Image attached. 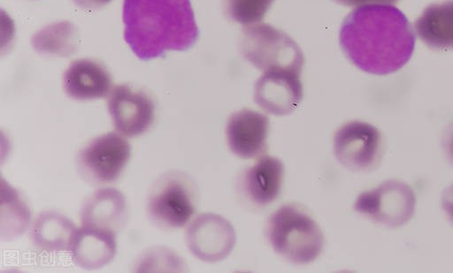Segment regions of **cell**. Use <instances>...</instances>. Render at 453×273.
<instances>
[{
  "mask_svg": "<svg viewBox=\"0 0 453 273\" xmlns=\"http://www.w3.org/2000/svg\"><path fill=\"white\" fill-rule=\"evenodd\" d=\"M301 72L289 69L263 72L255 84V102L272 115L291 114L297 109L303 95Z\"/></svg>",
  "mask_w": 453,
  "mask_h": 273,
  "instance_id": "11",
  "label": "cell"
},
{
  "mask_svg": "<svg viewBox=\"0 0 453 273\" xmlns=\"http://www.w3.org/2000/svg\"><path fill=\"white\" fill-rule=\"evenodd\" d=\"M127 216L126 198L112 187L101 188L91 193L81 210L82 226L105 229L115 233L124 224Z\"/></svg>",
  "mask_w": 453,
  "mask_h": 273,
  "instance_id": "16",
  "label": "cell"
},
{
  "mask_svg": "<svg viewBox=\"0 0 453 273\" xmlns=\"http://www.w3.org/2000/svg\"><path fill=\"white\" fill-rule=\"evenodd\" d=\"M441 207L449 221L453 224V184L443 191Z\"/></svg>",
  "mask_w": 453,
  "mask_h": 273,
  "instance_id": "22",
  "label": "cell"
},
{
  "mask_svg": "<svg viewBox=\"0 0 453 273\" xmlns=\"http://www.w3.org/2000/svg\"><path fill=\"white\" fill-rule=\"evenodd\" d=\"M130 153V144L124 135L110 132L92 139L80 150L78 169L88 182L110 183L119 177Z\"/></svg>",
  "mask_w": 453,
  "mask_h": 273,
  "instance_id": "6",
  "label": "cell"
},
{
  "mask_svg": "<svg viewBox=\"0 0 453 273\" xmlns=\"http://www.w3.org/2000/svg\"><path fill=\"white\" fill-rule=\"evenodd\" d=\"M446 154L451 163H453V128L446 135L445 140Z\"/></svg>",
  "mask_w": 453,
  "mask_h": 273,
  "instance_id": "25",
  "label": "cell"
},
{
  "mask_svg": "<svg viewBox=\"0 0 453 273\" xmlns=\"http://www.w3.org/2000/svg\"><path fill=\"white\" fill-rule=\"evenodd\" d=\"M115 234L110 230L81 225L69 249L73 262L84 269H97L108 264L116 254Z\"/></svg>",
  "mask_w": 453,
  "mask_h": 273,
  "instance_id": "15",
  "label": "cell"
},
{
  "mask_svg": "<svg viewBox=\"0 0 453 273\" xmlns=\"http://www.w3.org/2000/svg\"><path fill=\"white\" fill-rule=\"evenodd\" d=\"M415 205V194L406 183L388 180L360 193L354 209L375 223L398 227L412 217Z\"/></svg>",
  "mask_w": 453,
  "mask_h": 273,
  "instance_id": "5",
  "label": "cell"
},
{
  "mask_svg": "<svg viewBox=\"0 0 453 273\" xmlns=\"http://www.w3.org/2000/svg\"><path fill=\"white\" fill-rule=\"evenodd\" d=\"M345 6H361L365 4H394L398 0H334Z\"/></svg>",
  "mask_w": 453,
  "mask_h": 273,
  "instance_id": "23",
  "label": "cell"
},
{
  "mask_svg": "<svg viewBox=\"0 0 453 273\" xmlns=\"http://www.w3.org/2000/svg\"><path fill=\"white\" fill-rule=\"evenodd\" d=\"M339 42L354 65L375 75L401 69L415 47L411 23L390 4H365L354 9L342 24Z\"/></svg>",
  "mask_w": 453,
  "mask_h": 273,
  "instance_id": "1",
  "label": "cell"
},
{
  "mask_svg": "<svg viewBox=\"0 0 453 273\" xmlns=\"http://www.w3.org/2000/svg\"><path fill=\"white\" fill-rule=\"evenodd\" d=\"M63 89L72 99L89 101L105 97L111 91V76L101 63L81 58L73 61L63 74Z\"/></svg>",
  "mask_w": 453,
  "mask_h": 273,
  "instance_id": "13",
  "label": "cell"
},
{
  "mask_svg": "<svg viewBox=\"0 0 453 273\" xmlns=\"http://www.w3.org/2000/svg\"><path fill=\"white\" fill-rule=\"evenodd\" d=\"M241 51L244 58L262 72L302 71L304 62L299 46L287 34L268 24L245 27Z\"/></svg>",
  "mask_w": 453,
  "mask_h": 273,
  "instance_id": "4",
  "label": "cell"
},
{
  "mask_svg": "<svg viewBox=\"0 0 453 273\" xmlns=\"http://www.w3.org/2000/svg\"><path fill=\"white\" fill-rule=\"evenodd\" d=\"M78 44V30L67 20L47 25L31 37L33 49L46 56L67 57L77 50Z\"/></svg>",
  "mask_w": 453,
  "mask_h": 273,
  "instance_id": "19",
  "label": "cell"
},
{
  "mask_svg": "<svg viewBox=\"0 0 453 273\" xmlns=\"http://www.w3.org/2000/svg\"><path fill=\"white\" fill-rule=\"evenodd\" d=\"M333 151L336 160L348 170H372L380 162L382 154L380 133L369 123L349 121L335 132Z\"/></svg>",
  "mask_w": 453,
  "mask_h": 273,
  "instance_id": "7",
  "label": "cell"
},
{
  "mask_svg": "<svg viewBox=\"0 0 453 273\" xmlns=\"http://www.w3.org/2000/svg\"><path fill=\"white\" fill-rule=\"evenodd\" d=\"M108 111L119 133L135 137L145 133L152 125L155 104L146 93L121 84L114 87L110 93Z\"/></svg>",
  "mask_w": 453,
  "mask_h": 273,
  "instance_id": "10",
  "label": "cell"
},
{
  "mask_svg": "<svg viewBox=\"0 0 453 273\" xmlns=\"http://www.w3.org/2000/svg\"><path fill=\"white\" fill-rule=\"evenodd\" d=\"M77 228L65 216L54 211L41 213L34 221L30 237L35 247L44 252L70 249Z\"/></svg>",
  "mask_w": 453,
  "mask_h": 273,
  "instance_id": "18",
  "label": "cell"
},
{
  "mask_svg": "<svg viewBox=\"0 0 453 273\" xmlns=\"http://www.w3.org/2000/svg\"><path fill=\"white\" fill-rule=\"evenodd\" d=\"M236 235L231 223L222 216L203 213L196 216L186 231L190 253L206 262L224 260L233 251Z\"/></svg>",
  "mask_w": 453,
  "mask_h": 273,
  "instance_id": "9",
  "label": "cell"
},
{
  "mask_svg": "<svg viewBox=\"0 0 453 273\" xmlns=\"http://www.w3.org/2000/svg\"><path fill=\"white\" fill-rule=\"evenodd\" d=\"M111 0H73L80 8L87 11H95L108 4Z\"/></svg>",
  "mask_w": 453,
  "mask_h": 273,
  "instance_id": "24",
  "label": "cell"
},
{
  "mask_svg": "<svg viewBox=\"0 0 453 273\" xmlns=\"http://www.w3.org/2000/svg\"><path fill=\"white\" fill-rule=\"evenodd\" d=\"M284 179V165L274 156L262 155L243 172L242 190L254 205L267 206L280 193Z\"/></svg>",
  "mask_w": 453,
  "mask_h": 273,
  "instance_id": "14",
  "label": "cell"
},
{
  "mask_svg": "<svg viewBox=\"0 0 453 273\" xmlns=\"http://www.w3.org/2000/svg\"><path fill=\"white\" fill-rule=\"evenodd\" d=\"M269 128V118L258 111L242 109L234 112L226 125L229 149L242 159L263 155L267 148Z\"/></svg>",
  "mask_w": 453,
  "mask_h": 273,
  "instance_id": "12",
  "label": "cell"
},
{
  "mask_svg": "<svg viewBox=\"0 0 453 273\" xmlns=\"http://www.w3.org/2000/svg\"><path fill=\"white\" fill-rule=\"evenodd\" d=\"M418 38L436 49H453V1L427 6L415 21Z\"/></svg>",
  "mask_w": 453,
  "mask_h": 273,
  "instance_id": "17",
  "label": "cell"
},
{
  "mask_svg": "<svg viewBox=\"0 0 453 273\" xmlns=\"http://www.w3.org/2000/svg\"><path fill=\"white\" fill-rule=\"evenodd\" d=\"M265 235L273 251L295 264L313 262L324 246L318 224L295 204H284L269 216Z\"/></svg>",
  "mask_w": 453,
  "mask_h": 273,
  "instance_id": "3",
  "label": "cell"
},
{
  "mask_svg": "<svg viewBox=\"0 0 453 273\" xmlns=\"http://www.w3.org/2000/svg\"><path fill=\"white\" fill-rule=\"evenodd\" d=\"M122 19L126 42L143 61L187 50L199 36L190 0H124Z\"/></svg>",
  "mask_w": 453,
  "mask_h": 273,
  "instance_id": "2",
  "label": "cell"
},
{
  "mask_svg": "<svg viewBox=\"0 0 453 273\" xmlns=\"http://www.w3.org/2000/svg\"><path fill=\"white\" fill-rule=\"evenodd\" d=\"M273 0H226V13L245 27L263 20Z\"/></svg>",
  "mask_w": 453,
  "mask_h": 273,
  "instance_id": "21",
  "label": "cell"
},
{
  "mask_svg": "<svg viewBox=\"0 0 453 273\" xmlns=\"http://www.w3.org/2000/svg\"><path fill=\"white\" fill-rule=\"evenodd\" d=\"M1 199V239L11 240L21 235L30 221L29 209L20 199L19 193L7 185V190L2 187Z\"/></svg>",
  "mask_w": 453,
  "mask_h": 273,
  "instance_id": "20",
  "label": "cell"
},
{
  "mask_svg": "<svg viewBox=\"0 0 453 273\" xmlns=\"http://www.w3.org/2000/svg\"><path fill=\"white\" fill-rule=\"evenodd\" d=\"M195 211L190 186L177 176L161 178L151 191L147 202V212L151 221L167 230L185 226Z\"/></svg>",
  "mask_w": 453,
  "mask_h": 273,
  "instance_id": "8",
  "label": "cell"
}]
</instances>
